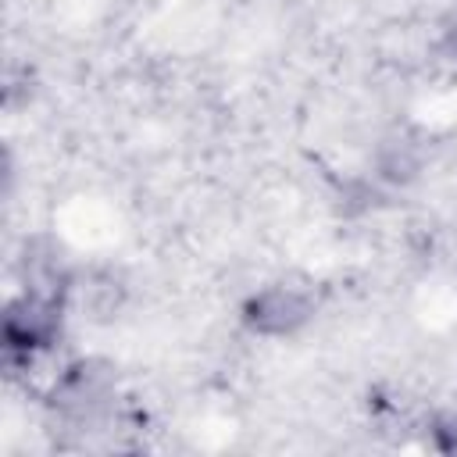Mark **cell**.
<instances>
[{
  "label": "cell",
  "mask_w": 457,
  "mask_h": 457,
  "mask_svg": "<svg viewBox=\"0 0 457 457\" xmlns=\"http://www.w3.org/2000/svg\"><path fill=\"white\" fill-rule=\"evenodd\" d=\"M314 314V300L296 286H264L243 303V321L261 336H293Z\"/></svg>",
  "instance_id": "cell-1"
}]
</instances>
